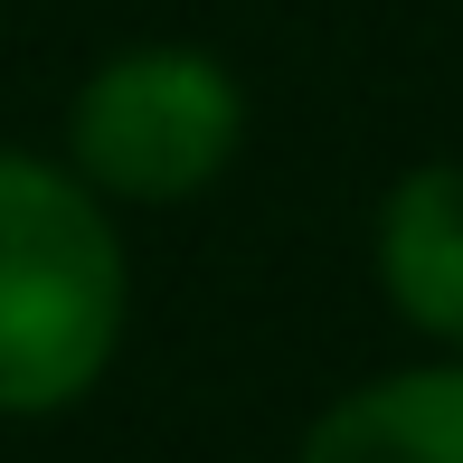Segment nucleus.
<instances>
[{"instance_id": "1", "label": "nucleus", "mask_w": 463, "mask_h": 463, "mask_svg": "<svg viewBox=\"0 0 463 463\" xmlns=\"http://www.w3.org/2000/svg\"><path fill=\"white\" fill-rule=\"evenodd\" d=\"M123 237L67 161L0 142V416H57L123 341Z\"/></svg>"}, {"instance_id": "2", "label": "nucleus", "mask_w": 463, "mask_h": 463, "mask_svg": "<svg viewBox=\"0 0 463 463\" xmlns=\"http://www.w3.org/2000/svg\"><path fill=\"white\" fill-rule=\"evenodd\" d=\"M246 142V95L208 48H123L76 86L67 171L95 199H199Z\"/></svg>"}, {"instance_id": "3", "label": "nucleus", "mask_w": 463, "mask_h": 463, "mask_svg": "<svg viewBox=\"0 0 463 463\" xmlns=\"http://www.w3.org/2000/svg\"><path fill=\"white\" fill-rule=\"evenodd\" d=\"M378 284L426 341L463 350V161H426L378 199Z\"/></svg>"}, {"instance_id": "4", "label": "nucleus", "mask_w": 463, "mask_h": 463, "mask_svg": "<svg viewBox=\"0 0 463 463\" xmlns=\"http://www.w3.org/2000/svg\"><path fill=\"white\" fill-rule=\"evenodd\" d=\"M293 463H463V360L388 369L312 416Z\"/></svg>"}]
</instances>
